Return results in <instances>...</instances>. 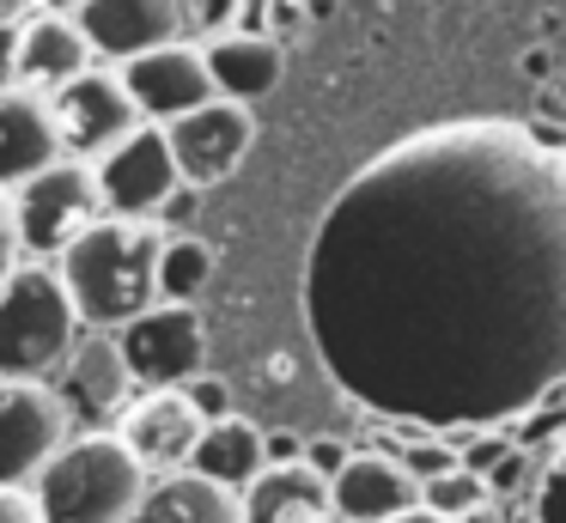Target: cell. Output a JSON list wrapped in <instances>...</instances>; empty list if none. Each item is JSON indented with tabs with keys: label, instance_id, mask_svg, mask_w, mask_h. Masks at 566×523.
<instances>
[{
	"label": "cell",
	"instance_id": "33",
	"mask_svg": "<svg viewBox=\"0 0 566 523\" xmlns=\"http://www.w3.org/2000/svg\"><path fill=\"white\" fill-rule=\"evenodd\" d=\"M390 523H451V517H439V511L415 505V511H402V517H390Z\"/></svg>",
	"mask_w": 566,
	"mask_h": 523
},
{
	"label": "cell",
	"instance_id": "9",
	"mask_svg": "<svg viewBox=\"0 0 566 523\" xmlns=\"http://www.w3.org/2000/svg\"><path fill=\"white\" fill-rule=\"evenodd\" d=\"M50 116H55V134H62V153L86 158V165H98L111 146H123L140 128V109L116 67H86L80 80H67L50 97Z\"/></svg>",
	"mask_w": 566,
	"mask_h": 523
},
{
	"label": "cell",
	"instance_id": "13",
	"mask_svg": "<svg viewBox=\"0 0 566 523\" xmlns=\"http://www.w3.org/2000/svg\"><path fill=\"white\" fill-rule=\"evenodd\" d=\"M80 36H86L92 61H128L153 55V49H171L184 43L189 19H184V0H86L74 12Z\"/></svg>",
	"mask_w": 566,
	"mask_h": 523
},
{
	"label": "cell",
	"instance_id": "8",
	"mask_svg": "<svg viewBox=\"0 0 566 523\" xmlns=\"http://www.w3.org/2000/svg\"><path fill=\"white\" fill-rule=\"evenodd\" d=\"M116 347L135 372V389H189L208 359V323L189 304H153L116 335Z\"/></svg>",
	"mask_w": 566,
	"mask_h": 523
},
{
	"label": "cell",
	"instance_id": "20",
	"mask_svg": "<svg viewBox=\"0 0 566 523\" xmlns=\"http://www.w3.org/2000/svg\"><path fill=\"white\" fill-rule=\"evenodd\" d=\"M262 469H269V432H262V426H250L244 414L213 420L208 432H201L196 457H189V474L226 487V493H244Z\"/></svg>",
	"mask_w": 566,
	"mask_h": 523
},
{
	"label": "cell",
	"instance_id": "27",
	"mask_svg": "<svg viewBox=\"0 0 566 523\" xmlns=\"http://www.w3.org/2000/svg\"><path fill=\"white\" fill-rule=\"evenodd\" d=\"M244 12V0H184V19L208 36H226V24Z\"/></svg>",
	"mask_w": 566,
	"mask_h": 523
},
{
	"label": "cell",
	"instance_id": "24",
	"mask_svg": "<svg viewBox=\"0 0 566 523\" xmlns=\"http://www.w3.org/2000/svg\"><path fill=\"white\" fill-rule=\"evenodd\" d=\"M396 462H402V469L415 474L420 487H427V481H439V474H451V469H463V462H457V450L444 444L439 432H420L408 450H396Z\"/></svg>",
	"mask_w": 566,
	"mask_h": 523
},
{
	"label": "cell",
	"instance_id": "15",
	"mask_svg": "<svg viewBox=\"0 0 566 523\" xmlns=\"http://www.w3.org/2000/svg\"><path fill=\"white\" fill-rule=\"evenodd\" d=\"M420 505V481L390 450H354L347 469L329 481V511L342 523H390Z\"/></svg>",
	"mask_w": 566,
	"mask_h": 523
},
{
	"label": "cell",
	"instance_id": "4",
	"mask_svg": "<svg viewBox=\"0 0 566 523\" xmlns=\"http://www.w3.org/2000/svg\"><path fill=\"white\" fill-rule=\"evenodd\" d=\"M80 335L86 323L55 262H25L0 292V384H55Z\"/></svg>",
	"mask_w": 566,
	"mask_h": 523
},
{
	"label": "cell",
	"instance_id": "3",
	"mask_svg": "<svg viewBox=\"0 0 566 523\" xmlns=\"http://www.w3.org/2000/svg\"><path fill=\"white\" fill-rule=\"evenodd\" d=\"M147 487L153 474L128 457L116 432H74L62 457L38 474L31 499H38L43 523H128Z\"/></svg>",
	"mask_w": 566,
	"mask_h": 523
},
{
	"label": "cell",
	"instance_id": "1",
	"mask_svg": "<svg viewBox=\"0 0 566 523\" xmlns=\"http://www.w3.org/2000/svg\"><path fill=\"white\" fill-rule=\"evenodd\" d=\"M329 372L420 432H505L566 384V170L469 122L371 158L311 250Z\"/></svg>",
	"mask_w": 566,
	"mask_h": 523
},
{
	"label": "cell",
	"instance_id": "31",
	"mask_svg": "<svg viewBox=\"0 0 566 523\" xmlns=\"http://www.w3.org/2000/svg\"><path fill=\"white\" fill-rule=\"evenodd\" d=\"M25 19H38V0H0V36L25 31Z\"/></svg>",
	"mask_w": 566,
	"mask_h": 523
},
{
	"label": "cell",
	"instance_id": "22",
	"mask_svg": "<svg viewBox=\"0 0 566 523\" xmlns=\"http://www.w3.org/2000/svg\"><path fill=\"white\" fill-rule=\"evenodd\" d=\"M213 280V250L201 238H165L159 255V304H196Z\"/></svg>",
	"mask_w": 566,
	"mask_h": 523
},
{
	"label": "cell",
	"instance_id": "21",
	"mask_svg": "<svg viewBox=\"0 0 566 523\" xmlns=\"http://www.w3.org/2000/svg\"><path fill=\"white\" fill-rule=\"evenodd\" d=\"M128 523H244V499L184 469V474H159Z\"/></svg>",
	"mask_w": 566,
	"mask_h": 523
},
{
	"label": "cell",
	"instance_id": "34",
	"mask_svg": "<svg viewBox=\"0 0 566 523\" xmlns=\"http://www.w3.org/2000/svg\"><path fill=\"white\" fill-rule=\"evenodd\" d=\"M86 0H38V12H80Z\"/></svg>",
	"mask_w": 566,
	"mask_h": 523
},
{
	"label": "cell",
	"instance_id": "12",
	"mask_svg": "<svg viewBox=\"0 0 566 523\" xmlns=\"http://www.w3.org/2000/svg\"><path fill=\"white\" fill-rule=\"evenodd\" d=\"M111 432L123 438L128 457L159 481V474H184L189 469V457H196L208 420L196 414V401H189L184 389H140Z\"/></svg>",
	"mask_w": 566,
	"mask_h": 523
},
{
	"label": "cell",
	"instance_id": "16",
	"mask_svg": "<svg viewBox=\"0 0 566 523\" xmlns=\"http://www.w3.org/2000/svg\"><path fill=\"white\" fill-rule=\"evenodd\" d=\"M62 134H55V116H50V97L25 92H0V195L25 189L31 177H43L50 165H62Z\"/></svg>",
	"mask_w": 566,
	"mask_h": 523
},
{
	"label": "cell",
	"instance_id": "5",
	"mask_svg": "<svg viewBox=\"0 0 566 523\" xmlns=\"http://www.w3.org/2000/svg\"><path fill=\"white\" fill-rule=\"evenodd\" d=\"M13 213H19V238H25L31 262H55L104 219L98 177H92L86 158H62L43 177H31L25 189H13Z\"/></svg>",
	"mask_w": 566,
	"mask_h": 523
},
{
	"label": "cell",
	"instance_id": "2",
	"mask_svg": "<svg viewBox=\"0 0 566 523\" xmlns=\"http://www.w3.org/2000/svg\"><path fill=\"white\" fill-rule=\"evenodd\" d=\"M159 255L165 231L153 219H111L104 213L74 250L55 255L67 299L92 335H123L135 316L159 304Z\"/></svg>",
	"mask_w": 566,
	"mask_h": 523
},
{
	"label": "cell",
	"instance_id": "10",
	"mask_svg": "<svg viewBox=\"0 0 566 523\" xmlns=\"http://www.w3.org/2000/svg\"><path fill=\"white\" fill-rule=\"evenodd\" d=\"M165 140H171V158H177L184 189H213V182H226L238 165H244L250 140H256V116H250L244 104L213 97V104L165 122Z\"/></svg>",
	"mask_w": 566,
	"mask_h": 523
},
{
	"label": "cell",
	"instance_id": "7",
	"mask_svg": "<svg viewBox=\"0 0 566 523\" xmlns=\"http://www.w3.org/2000/svg\"><path fill=\"white\" fill-rule=\"evenodd\" d=\"M74 438L55 384H0V487H38V474Z\"/></svg>",
	"mask_w": 566,
	"mask_h": 523
},
{
	"label": "cell",
	"instance_id": "32",
	"mask_svg": "<svg viewBox=\"0 0 566 523\" xmlns=\"http://www.w3.org/2000/svg\"><path fill=\"white\" fill-rule=\"evenodd\" d=\"M13 55H19V31H7V36H0V92H13Z\"/></svg>",
	"mask_w": 566,
	"mask_h": 523
},
{
	"label": "cell",
	"instance_id": "11",
	"mask_svg": "<svg viewBox=\"0 0 566 523\" xmlns=\"http://www.w3.org/2000/svg\"><path fill=\"white\" fill-rule=\"evenodd\" d=\"M55 396H62L74 432H111V420H123L128 401L140 396L135 372H128L116 335H80V347L67 353L62 377H55Z\"/></svg>",
	"mask_w": 566,
	"mask_h": 523
},
{
	"label": "cell",
	"instance_id": "14",
	"mask_svg": "<svg viewBox=\"0 0 566 523\" xmlns=\"http://www.w3.org/2000/svg\"><path fill=\"white\" fill-rule=\"evenodd\" d=\"M128 85V97H135L140 122H153V128H165V122L189 116V109L213 104V80H208V61H201L196 43H171V49H153V55L128 61V67H116Z\"/></svg>",
	"mask_w": 566,
	"mask_h": 523
},
{
	"label": "cell",
	"instance_id": "35",
	"mask_svg": "<svg viewBox=\"0 0 566 523\" xmlns=\"http://www.w3.org/2000/svg\"><path fill=\"white\" fill-rule=\"evenodd\" d=\"M329 523H342V517H329Z\"/></svg>",
	"mask_w": 566,
	"mask_h": 523
},
{
	"label": "cell",
	"instance_id": "18",
	"mask_svg": "<svg viewBox=\"0 0 566 523\" xmlns=\"http://www.w3.org/2000/svg\"><path fill=\"white\" fill-rule=\"evenodd\" d=\"M201 61H208L213 97L250 109L256 97H269L274 85H281L286 49L274 43V36H262V31H226V36H213V43L201 49Z\"/></svg>",
	"mask_w": 566,
	"mask_h": 523
},
{
	"label": "cell",
	"instance_id": "19",
	"mask_svg": "<svg viewBox=\"0 0 566 523\" xmlns=\"http://www.w3.org/2000/svg\"><path fill=\"white\" fill-rule=\"evenodd\" d=\"M244 523H329V481L311 474L305 462H269L244 487Z\"/></svg>",
	"mask_w": 566,
	"mask_h": 523
},
{
	"label": "cell",
	"instance_id": "29",
	"mask_svg": "<svg viewBox=\"0 0 566 523\" xmlns=\"http://www.w3.org/2000/svg\"><path fill=\"white\" fill-rule=\"evenodd\" d=\"M347 457H354V450H347L342 438H311L305 457H298V462H305L311 474H323V481H335V474L347 469Z\"/></svg>",
	"mask_w": 566,
	"mask_h": 523
},
{
	"label": "cell",
	"instance_id": "28",
	"mask_svg": "<svg viewBox=\"0 0 566 523\" xmlns=\"http://www.w3.org/2000/svg\"><path fill=\"white\" fill-rule=\"evenodd\" d=\"M184 396L196 401V414H201V420H208V426H213V420H226V414H232V389H226L220 377H208V372H201L196 384L184 389Z\"/></svg>",
	"mask_w": 566,
	"mask_h": 523
},
{
	"label": "cell",
	"instance_id": "23",
	"mask_svg": "<svg viewBox=\"0 0 566 523\" xmlns=\"http://www.w3.org/2000/svg\"><path fill=\"white\" fill-rule=\"evenodd\" d=\"M420 505L439 511V517H451V523H469L475 511L493 505V493H488V481H475L469 469H451V474H439V481L420 487Z\"/></svg>",
	"mask_w": 566,
	"mask_h": 523
},
{
	"label": "cell",
	"instance_id": "6",
	"mask_svg": "<svg viewBox=\"0 0 566 523\" xmlns=\"http://www.w3.org/2000/svg\"><path fill=\"white\" fill-rule=\"evenodd\" d=\"M92 177H98V195H104V213L111 219H159L165 207L184 195L171 140H165V128H153V122H140L123 146H111V153L92 165Z\"/></svg>",
	"mask_w": 566,
	"mask_h": 523
},
{
	"label": "cell",
	"instance_id": "26",
	"mask_svg": "<svg viewBox=\"0 0 566 523\" xmlns=\"http://www.w3.org/2000/svg\"><path fill=\"white\" fill-rule=\"evenodd\" d=\"M25 238H19V213H13V195H0V292H7V280L25 268Z\"/></svg>",
	"mask_w": 566,
	"mask_h": 523
},
{
	"label": "cell",
	"instance_id": "30",
	"mask_svg": "<svg viewBox=\"0 0 566 523\" xmlns=\"http://www.w3.org/2000/svg\"><path fill=\"white\" fill-rule=\"evenodd\" d=\"M0 523H43V511L25 487H0Z\"/></svg>",
	"mask_w": 566,
	"mask_h": 523
},
{
	"label": "cell",
	"instance_id": "17",
	"mask_svg": "<svg viewBox=\"0 0 566 523\" xmlns=\"http://www.w3.org/2000/svg\"><path fill=\"white\" fill-rule=\"evenodd\" d=\"M86 67H92V49H86V36H80L74 12H38V19H25L19 55H13V80L25 85V92L55 97Z\"/></svg>",
	"mask_w": 566,
	"mask_h": 523
},
{
	"label": "cell",
	"instance_id": "25",
	"mask_svg": "<svg viewBox=\"0 0 566 523\" xmlns=\"http://www.w3.org/2000/svg\"><path fill=\"white\" fill-rule=\"evenodd\" d=\"M536 523H566V444L548 457L536 481Z\"/></svg>",
	"mask_w": 566,
	"mask_h": 523
}]
</instances>
